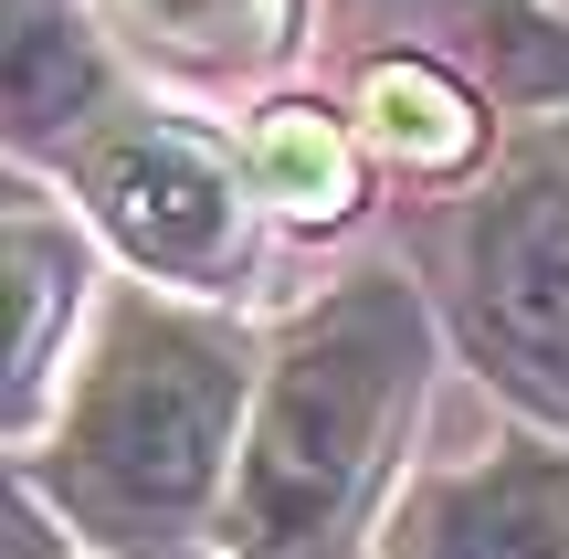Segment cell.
<instances>
[{
	"instance_id": "cell-11",
	"label": "cell",
	"mask_w": 569,
	"mask_h": 559,
	"mask_svg": "<svg viewBox=\"0 0 569 559\" xmlns=\"http://www.w3.org/2000/svg\"><path fill=\"white\" fill-rule=\"evenodd\" d=\"M127 11L180 63H253V53H274V32H284V0H127Z\"/></svg>"
},
{
	"instance_id": "cell-5",
	"label": "cell",
	"mask_w": 569,
	"mask_h": 559,
	"mask_svg": "<svg viewBox=\"0 0 569 559\" xmlns=\"http://www.w3.org/2000/svg\"><path fill=\"white\" fill-rule=\"evenodd\" d=\"M380 559H569V455L496 443L401 497Z\"/></svg>"
},
{
	"instance_id": "cell-9",
	"label": "cell",
	"mask_w": 569,
	"mask_h": 559,
	"mask_svg": "<svg viewBox=\"0 0 569 559\" xmlns=\"http://www.w3.org/2000/svg\"><path fill=\"white\" fill-rule=\"evenodd\" d=\"M253 169H264V190H274L284 211H317V222H338L348 190H359V159H348V138L317 117V106H274Z\"/></svg>"
},
{
	"instance_id": "cell-2",
	"label": "cell",
	"mask_w": 569,
	"mask_h": 559,
	"mask_svg": "<svg viewBox=\"0 0 569 559\" xmlns=\"http://www.w3.org/2000/svg\"><path fill=\"white\" fill-rule=\"evenodd\" d=\"M411 380H422V307L390 274H359L284 338L243 443V486H232V518L264 559L317 549L348 518V497L380 476L390 422L411 412Z\"/></svg>"
},
{
	"instance_id": "cell-12",
	"label": "cell",
	"mask_w": 569,
	"mask_h": 559,
	"mask_svg": "<svg viewBox=\"0 0 569 559\" xmlns=\"http://www.w3.org/2000/svg\"><path fill=\"white\" fill-rule=\"evenodd\" d=\"M11 559H53V539H42L32 507H11Z\"/></svg>"
},
{
	"instance_id": "cell-8",
	"label": "cell",
	"mask_w": 569,
	"mask_h": 559,
	"mask_svg": "<svg viewBox=\"0 0 569 559\" xmlns=\"http://www.w3.org/2000/svg\"><path fill=\"white\" fill-rule=\"evenodd\" d=\"M369 127H380L401 159H422V169L475 159V96L453 74H432V63H411V53L369 74Z\"/></svg>"
},
{
	"instance_id": "cell-7",
	"label": "cell",
	"mask_w": 569,
	"mask_h": 559,
	"mask_svg": "<svg viewBox=\"0 0 569 559\" xmlns=\"http://www.w3.org/2000/svg\"><path fill=\"white\" fill-rule=\"evenodd\" d=\"M96 96H106V63L84 42V21L53 11V0H21L11 11V117H21V138L42 148L53 127H84Z\"/></svg>"
},
{
	"instance_id": "cell-3",
	"label": "cell",
	"mask_w": 569,
	"mask_h": 559,
	"mask_svg": "<svg viewBox=\"0 0 569 559\" xmlns=\"http://www.w3.org/2000/svg\"><path fill=\"white\" fill-rule=\"evenodd\" d=\"M443 296L475 370L569 433V127L528 138L453 222Z\"/></svg>"
},
{
	"instance_id": "cell-1",
	"label": "cell",
	"mask_w": 569,
	"mask_h": 559,
	"mask_svg": "<svg viewBox=\"0 0 569 559\" xmlns=\"http://www.w3.org/2000/svg\"><path fill=\"white\" fill-rule=\"evenodd\" d=\"M232 422H243V338L169 307H127L53 433L63 518H84L96 539H169L211 507Z\"/></svg>"
},
{
	"instance_id": "cell-4",
	"label": "cell",
	"mask_w": 569,
	"mask_h": 559,
	"mask_svg": "<svg viewBox=\"0 0 569 559\" xmlns=\"http://www.w3.org/2000/svg\"><path fill=\"white\" fill-rule=\"evenodd\" d=\"M84 190H96L106 232L138 253L148 274H222L243 253V190L180 127H127L84 159Z\"/></svg>"
},
{
	"instance_id": "cell-6",
	"label": "cell",
	"mask_w": 569,
	"mask_h": 559,
	"mask_svg": "<svg viewBox=\"0 0 569 559\" xmlns=\"http://www.w3.org/2000/svg\"><path fill=\"white\" fill-rule=\"evenodd\" d=\"M411 63L486 96H569V21L549 0H369Z\"/></svg>"
},
{
	"instance_id": "cell-10",
	"label": "cell",
	"mask_w": 569,
	"mask_h": 559,
	"mask_svg": "<svg viewBox=\"0 0 569 559\" xmlns=\"http://www.w3.org/2000/svg\"><path fill=\"white\" fill-rule=\"evenodd\" d=\"M74 274H84L74 243L21 211V222H11V391L21 401H32L42 359H53V307H74Z\"/></svg>"
}]
</instances>
